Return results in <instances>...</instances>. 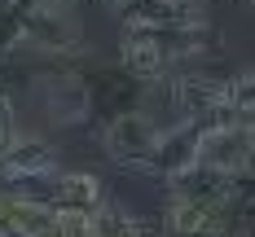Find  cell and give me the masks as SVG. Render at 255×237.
Segmentation results:
<instances>
[{
  "label": "cell",
  "instance_id": "6",
  "mask_svg": "<svg viewBox=\"0 0 255 237\" xmlns=\"http://www.w3.org/2000/svg\"><path fill=\"white\" fill-rule=\"evenodd\" d=\"M40 97H44V105L57 123H75V119L88 114V83L79 75H44Z\"/></svg>",
  "mask_w": 255,
  "mask_h": 237
},
{
  "label": "cell",
  "instance_id": "9",
  "mask_svg": "<svg viewBox=\"0 0 255 237\" xmlns=\"http://www.w3.org/2000/svg\"><path fill=\"white\" fill-rule=\"evenodd\" d=\"M251 4H255V0H251Z\"/></svg>",
  "mask_w": 255,
  "mask_h": 237
},
{
  "label": "cell",
  "instance_id": "8",
  "mask_svg": "<svg viewBox=\"0 0 255 237\" xmlns=\"http://www.w3.org/2000/svg\"><path fill=\"white\" fill-rule=\"evenodd\" d=\"M211 237H255V233L247 229V224H242V220H238V215H229V220H225V224H220V229H216Z\"/></svg>",
  "mask_w": 255,
  "mask_h": 237
},
{
  "label": "cell",
  "instance_id": "3",
  "mask_svg": "<svg viewBox=\"0 0 255 237\" xmlns=\"http://www.w3.org/2000/svg\"><path fill=\"white\" fill-rule=\"evenodd\" d=\"M124 26L132 31H203L207 4L203 0H132L124 9Z\"/></svg>",
  "mask_w": 255,
  "mask_h": 237
},
{
  "label": "cell",
  "instance_id": "5",
  "mask_svg": "<svg viewBox=\"0 0 255 237\" xmlns=\"http://www.w3.org/2000/svg\"><path fill=\"white\" fill-rule=\"evenodd\" d=\"M57 176V154L40 136H18L0 154V180H49Z\"/></svg>",
  "mask_w": 255,
  "mask_h": 237
},
{
  "label": "cell",
  "instance_id": "4",
  "mask_svg": "<svg viewBox=\"0 0 255 237\" xmlns=\"http://www.w3.org/2000/svg\"><path fill=\"white\" fill-rule=\"evenodd\" d=\"M44 202L53 211H62V215H97L106 207L102 176H93V171H62V176H53V193Z\"/></svg>",
  "mask_w": 255,
  "mask_h": 237
},
{
  "label": "cell",
  "instance_id": "2",
  "mask_svg": "<svg viewBox=\"0 0 255 237\" xmlns=\"http://www.w3.org/2000/svg\"><path fill=\"white\" fill-rule=\"evenodd\" d=\"M163 136H167V128H163L158 119L141 114V110H124V114H115V119L102 128V145H106V154L115 158V162L158 176Z\"/></svg>",
  "mask_w": 255,
  "mask_h": 237
},
{
  "label": "cell",
  "instance_id": "1",
  "mask_svg": "<svg viewBox=\"0 0 255 237\" xmlns=\"http://www.w3.org/2000/svg\"><path fill=\"white\" fill-rule=\"evenodd\" d=\"M211 49L207 44V26L203 31H132L124 26V66L136 79H167L180 75L194 57H203Z\"/></svg>",
  "mask_w": 255,
  "mask_h": 237
},
{
  "label": "cell",
  "instance_id": "7",
  "mask_svg": "<svg viewBox=\"0 0 255 237\" xmlns=\"http://www.w3.org/2000/svg\"><path fill=\"white\" fill-rule=\"evenodd\" d=\"M13 141H18V128H13V105H9V97L0 92V154H4Z\"/></svg>",
  "mask_w": 255,
  "mask_h": 237
}]
</instances>
